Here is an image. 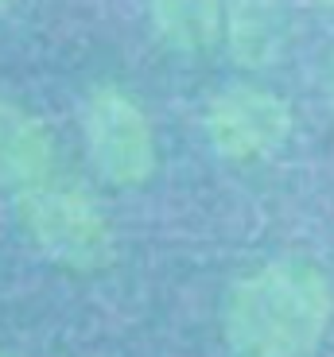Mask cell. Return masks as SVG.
<instances>
[{
	"instance_id": "5",
	"label": "cell",
	"mask_w": 334,
	"mask_h": 357,
	"mask_svg": "<svg viewBox=\"0 0 334 357\" xmlns=\"http://www.w3.org/2000/svg\"><path fill=\"white\" fill-rule=\"evenodd\" d=\"M291 20L284 0H226L222 47L241 70H268L284 59Z\"/></svg>"
},
{
	"instance_id": "9",
	"label": "cell",
	"mask_w": 334,
	"mask_h": 357,
	"mask_svg": "<svg viewBox=\"0 0 334 357\" xmlns=\"http://www.w3.org/2000/svg\"><path fill=\"white\" fill-rule=\"evenodd\" d=\"M319 4H326V8H334V0H319Z\"/></svg>"
},
{
	"instance_id": "8",
	"label": "cell",
	"mask_w": 334,
	"mask_h": 357,
	"mask_svg": "<svg viewBox=\"0 0 334 357\" xmlns=\"http://www.w3.org/2000/svg\"><path fill=\"white\" fill-rule=\"evenodd\" d=\"M326 89H331V105H334V59H331V78H326Z\"/></svg>"
},
{
	"instance_id": "1",
	"label": "cell",
	"mask_w": 334,
	"mask_h": 357,
	"mask_svg": "<svg viewBox=\"0 0 334 357\" xmlns=\"http://www.w3.org/2000/svg\"><path fill=\"white\" fill-rule=\"evenodd\" d=\"M331 319V280L308 260L280 257L229 287L222 334L234 357H311Z\"/></svg>"
},
{
	"instance_id": "3",
	"label": "cell",
	"mask_w": 334,
	"mask_h": 357,
	"mask_svg": "<svg viewBox=\"0 0 334 357\" xmlns=\"http://www.w3.org/2000/svg\"><path fill=\"white\" fill-rule=\"evenodd\" d=\"M82 144L93 171L113 187H140L155 175V128L144 105L117 86H93L82 101Z\"/></svg>"
},
{
	"instance_id": "2",
	"label": "cell",
	"mask_w": 334,
	"mask_h": 357,
	"mask_svg": "<svg viewBox=\"0 0 334 357\" xmlns=\"http://www.w3.org/2000/svg\"><path fill=\"white\" fill-rule=\"evenodd\" d=\"M12 202H16V218L27 229V237L54 264L70 268V272H98L117 252V237H113L109 218L78 183H66L54 175L39 187L16 195Z\"/></svg>"
},
{
	"instance_id": "4",
	"label": "cell",
	"mask_w": 334,
	"mask_h": 357,
	"mask_svg": "<svg viewBox=\"0 0 334 357\" xmlns=\"http://www.w3.org/2000/svg\"><path fill=\"white\" fill-rule=\"evenodd\" d=\"M206 144L229 163H257L276 155L291 136V109L280 93L257 82L218 89L202 109Z\"/></svg>"
},
{
	"instance_id": "7",
	"label": "cell",
	"mask_w": 334,
	"mask_h": 357,
	"mask_svg": "<svg viewBox=\"0 0 334 357\" xmlns=\"http://www.w3.org/2000/svg\"><path fill=\"white\" fill-rule=\"evenodd\" d=\"M226 0H148V27L175 54H202L222 43Z\"/></svg>"
},
{
	"instance_id": "6",
	"label": "cell",
	"mask_w": 334,
	"mask_h": 357,
	"mask_svg": "<svg viewBox=\"0 0 334 357\" xmlns=\"http://www.w3.org/2000/svg\"><path fill=\"white\" fill-rule=\"evenodd\" d=\"M54 140L24 105L0 98V190L12 198L54 178Z\"/></svg>"
},
{
	"instance_id": "10",
	"label": "cell",
	"mask_w": 334,
	"mask_h": 357,
	"mask_svg": "<svg viewBox=\"0 0 334 357\" xmlns=\"http://www.w3.org/2000/svg\"><path fill=\"white\" fill-rule=\"evenodd\" d=\"M4 4H8V0H0V8H4Z\"/></svg>"
}]
</instances>
